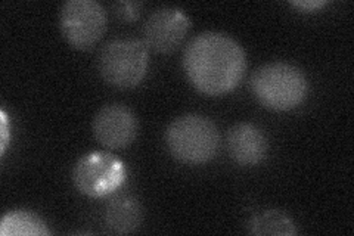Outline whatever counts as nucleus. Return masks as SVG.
Here are the masks:
<instances>
[{
    "instance_id": "nucleus-1",
    "label": "nucleus",
    "mask_w": 354,
    "mask_h": 236,
    "mask_svg": "<svg viewBox=\"0 0 354 236\" xmlns=\"http://www.w3.org/2000/svg\"><path fill=\"white\" fill-rule=\"evenodd\" d=\"M183 69L196 91L220 96L241 83L247 70V58L241 44L230 36L205 31L186 44Z\"/></svg>"
},
{
    "instance_id": "nucleus-2",
    "label": "nucleus",
    "mask_w": 354,
    "mask_h": 236,
    "mask_svg": "<svg viewBox=\"0 0 354 236\" xmlns=\"http://www.w3.org/2000/svg\"><path fill=\"white\" fill-rule=\"evenodd\" d=\"M251 91L264 108L290 111L306 99L308 82L298 66L286 62H270L254 71Z\"/></svg>"
},
{
    "instance_id": "nucleus-3",
    "label": "nucleus",
    "mask_w": 354,
    "mask_h": 236,
    "mask_svg": "<svg viewBox=\"0 0 354 236\" xmlns=\"http://www.w3.org/2000/svg\"><path fill=\"white\" fill-rule=\"evenodd\" d=\"M165 142L176 160L186 164H204L217 155L220 134L209 118L187 114L170 122Z\"/></svg>"
},
{
    "instance_id": "nucleus-4",
    "label": "nucleus",
    "mask_w": 354,
    "mask_h": 236,
    "mask_svg": "<svg viewBox=\"0 0 354 236\" xmlns=\"http://www.w3.org/2000/svg\"><path fill=\"white\" fill-rule=\"evenodd\" d=\"M149 51L145 42L138 39L111 40L99 53V73L114 87L138 86L147 74Z\"/></svg>"
},
{
    "instance_id": "nucleus-5",
    "label": "nucleus",
    "mask_w": 354,
    "mask_h": 236,
    "mask_svg": "<svg viewBox=\"0 0 354 236\" xmlns=\"http://www.w3.org/2000/svg\"><path fill=\"white\" fill-rule=\"evenodd\" d=\"M62 36L73 48L87 51L102 39L106 30V12L96 0H68L61 8Z\"/></svg>"
},
{
    "instance_id": "nucleus-6",
    "label": "nucleus",
    "mask_w": 354,
    "mask_h": 236,
    "mask_svg": "<svg viewBox=\"0 0 354 236\" xmlns=\"http://www.w3.org/2000/svg\"><path fill=\"white\" fill-rule=\"evenodd\" d=\"M124 165L114 155L91 152L77 161L73 170L75 188L88 197H104L124 181Z\"/></svg>"
},
{
    "instance_id": "nucleus-7",
    "label": "nucleus",
    "mask_w": 354,
    "mask_h": 236,
    "mask_svg": "<svg viewBox=\"0 0 354 236\" xmlns=\"http://www.w3.org/2000/svg\"><path fill=\"white\" fill-rule=\"evenodd\" d=\"M191 21L179 8H160L147 18L143 26V42L160 53H170L180 46Z\"/></svg>"
},
{
    "instance_id": "nucleus-8",
    "label": "nucleus",
    "mask_w": 354,
    "mask_h": 236,
    "mask_svg": "<svg viewBox=\"0 0 354 236\" xmlns=\"http://www.w3.org/2000/svg\"><path fill=\"white\" fill-rule=\"evenodd\" d=\"M93 133L97 142L106 148L123 149L133 143L138 134L136 116L126 105H105L93 118Z\"/></svg>"
},
{
    "instance_id": "nucleus-9",
    "label": "nucleus",
    "mask_w": 354,
    "mask_h": 236,
    "mask_svg": "<svg viewBox=\"0 0 354 236\" xmlns=\"http://www.w3.org/2000/svg\"><path fill=\"white\" fill-rule=\"evenodd\" d=\"M227 152L239 165H257L268 154V138L251 122H238L227 133Z\"/></svg>"
},
{
    "instance_id": "nucleus-10",
    "label": "nucleus",
    "mask_w": 354,
    "mask_h": 236,
    "mask_svg": "<svg viewBox=\"0 0 354 236\" xmlns=\"http://www.w3.org/2000/svg\"><path fill=\"white\" fill-rule=\"evenodd\" d=\"M143 220L140 202L131 195H118L111 199L104 211V224L108 232L127 235L139 229Z\"/></svg>"
},
{
    "instance_id": "nucleus-11",
    "label": "nucleus",
    "mask_w": 354,
    "mask_h": 236,
    "mask_svg": "<svg viewBox=\"0 0 354 236\" xmlns=\"http://www.w3.org/2000/svg\"><path fill=\"white\" fill-rule=\"evenodd\" d=\"M3 236H46L50 235L48 224L37 215L27 210L9 211L0 223Z\"/></svg>"
},
{
    "instance_id": "nucleus-12",
    "label": "nucleus",
    "mask_w": 354,
    "mask_h": 236,
    "mask_svg": "<svg viewBox=\"0 0 354 236\" xmlns=\"http://www.w3.org/2000/svg\"><path fill=\"white\" fill-rule=\"evenodd\" d=\"M252 235H282L292 236L298 233L295 221L281 210H266L256 215L250 221Z\"/></svg>"
},
{
    "instance_id": "nucleus-13",
    "label": "nucleus",
    "mask_w": 354,
    "mask_h": 236,
    "mask_svg": "<svg viewBox=\"0 0 354 236\" xmlns=\"http://www.w3.org/2000/svg\"><path fill=\"white\" fill-rule=\"evenodd\" d=\"M143 5L140 2H118L114 5L115 14L124 21H135L140 14V8Z\"/></svg>"
},
{
    "instance_id": "nucleus-14",
    "label": "nucleus",
    "mask_w": 354,
    "mask_h": 236,
    "mask_svg": "<svg viewBox=\"0 0 354 236\" xmlns=\"http://www.w3.org/2000/svg\"><path fill=\"white\" fill-rule=\"evenodd\" d=\"M326 2H319V0H316V2H291V5L297 6V8H303V9H307V10H313L316 8H322Z\"/></svg>"
},
{
    "instance_id": "nucleus-15",
    "label": "nucleus",
    "mask_w": 354,
    "mask_h": 236,
    "mask_svg": "<svg viewBox=\"0 0 354 236\" xmlns=\"http://www.w3.org/2000/svg\"><path fill=\"white\" fill-rule=\"evenodd\" d=\"M8 142V120L5 112H2V152L5 151V146Z\"/></svg>"
}]
</instances>
